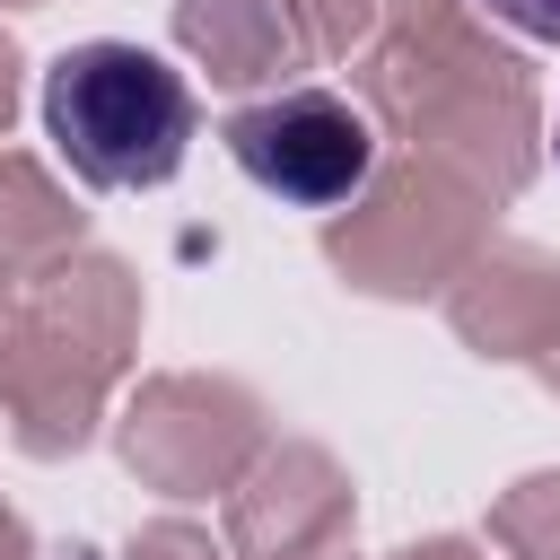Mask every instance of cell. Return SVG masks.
Instances as JSON below:
<instances>
[{"instance_id": "cell-1", "label": "cell", "mask_w": 560, "mask_h": 560, "mask_svg": "<svg viewBox=\"0 0 560 560\" xmlns=\"http://www.w3.org/2000/svg\"><path fill=\"white\" fill-rule=\"evenodd\" d=\"M44 131L79 184L140 192V184H166L192 149V88L175 61L140 44H114V35L70 44L44 70Z\"/></svg>"}, {"instance_id": "cell-2", "label": "cell", "mask_w": 560, "mask_h": 560, "mask_svg": "<svg viewBox=\"0 0 560 560\" xmlns=\"http://www.w3.org/2000/svg\"><path fill=\"white\" fill-rule=\"evenodd\" d=\"M228 158L289 210H341L376 166V122L332 88H289L228 122Z\"/></svg>"}, {"instance_id": "cell-3", "label": "cell", "mask_w": 560, "mask_h": 560, "mask_svg": "<svg viewBox=\"0 0 560 560\" xmlns=\"http://www.w3.org/2000/svg\"><path fill=\"white\" fill-rule=\"evenodd\" d=\"M490 18H508L516 35H534V44H560V0H481Z\"/></svg>"}, {"instance_id": "cell-4", "label": "cell", "mask_w": 560, "mask_h": 560, "mask_svg": "<svg viewBox=\"0 0 560 560\" xmlns=\"http://www.w3.org/2000/svg\"><path fill=\"white\" fill-rule=\"evenodd\" d=\"M551 158H560V122H551Z\"/></svg>"}]
</instances>
